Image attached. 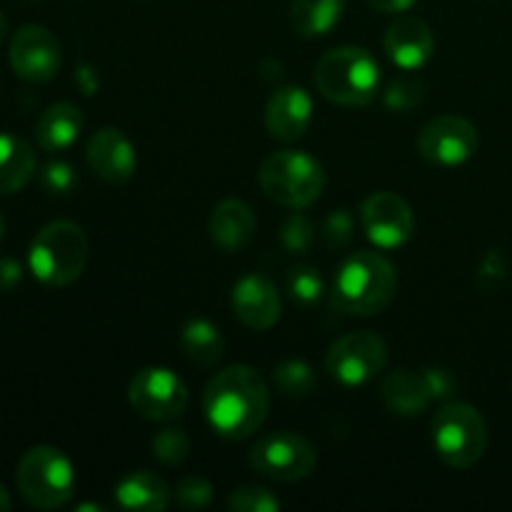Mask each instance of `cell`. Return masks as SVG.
Returning a JSON list of instances; mask_svg holds the SVG:
<instances>
[{
	"mask_svg": "<svg viewBox=\"0 0 512 512\" xmlns=\"http://www.w3.org/2000/svg\"><path fill=\"white\" fill-rule=\"evenodd\" d=\"M18 493L30 508L58 510L75 495V470L63 450L35 445L20 458L15 470Z\"/></svg>",
	"mask_w": 512,
	"mask_h": 512,
	"instance_id": "8992f818",
	"label": "cell"
},
{
	"mask_svg": "<svg viewBox=\"0 0 512 512\" xmlns=\"http://www.w3.org/2000/svg\"><path fill=\"white\" fill-rule=\"evenodd\" d=\"M130 405L143 418L155 423H168L183 415L188 405V388L168 368H145L130 380Z\"/></svg>",
	"mask_w": 512,
	"mask_h": 512,
	"instance_id": "30bf717a",
	"label": "cell"
},
{
	"mask_svg": "<svg viewBox=\"0 0 512 512\" xmlns=\"http://www.w3.org/2000/svg\"><path fill=\"white\" fill-rule=\"evenodd\" d=\"M175 500L185 510H203L213 500V485L203 475H188L175 488Z\"/></svg>",
	"mask_w": 512,
	"mask_h": 512,
	"instance_id": "f546056e",
	"label": "cell"
},
{
	"mask_svg": "<svg viewBox=\"0 0 512 512\" xmlns=\"http://www.w3.org/2000/svg\"><path fill=\"white\" fill-rule=\"evenodd\" d=\"M180 345H183L185 355L200 368H213L223 358L225 350L220 330L205 318H193L185 323L183 333H180Z\"/></svg>",
	"mask_w": 512,
	"mask_h": 512,
	"instance_id": "cb8c5ba5",
	"label": "cell"
},
{
	"mask_svg": "<svg viewBox=\"0 0 512 512\" xmlns=\"http://www.w3.org/2000/svg\"><path fill=\"white\" fill-rule=\"evenodd\" d=\"M288 293L295 303L315 305L325 293L323 278H320L315 268H308V265H295V268L288 270Z\"/></svg>",
	"mask_w": 512,
	"mask_h": 512,
	"instance_id": "4316f807",
	"label": "cell"
},
{
	"mask_svg": "<svg viewBox=\"0 0 512 512\" xmlns=\"http://www.w3.org/2000/svg\"><path fill=\"white\" fill-rule=\"evenodd\" d=\"M255 473L278 483H298L305 480L318 465V453L303 435L280 430L260 438L248 455Z\"/></svg>",
	"mask_w": 512,
	"mask_h": 512,
	"instance_id": "ba28073f",
	"label": "cell"
},
{
	"mask_svg": "<svg viewBox=\"0 0 512 512\" xmlns=\"http://www.w3.org/2000/svg\"><path fill=\"white\" fill-rule=\"evenodd\" d=\"M3 235H5V218L3 213H0V240H3Z\"/></svg>",
	"mask_w": 512,
	"mask_h": 512,
	"instance_id": "60d3db41",
	"label": "cell"
},
{
	"mask_svg": "<svg viewBox=\"0 0 512 512\" xmlns=\"http://www.w3.org/2000/svg\"><path fill=\"white\" fill-rule=\"evenodd\" d=\"M115 503L123 510L163 512L170 505V488L160 475L150 470L130 473L115 485Z\"/></svg>",
	"mask_w": 512,
	"mask_h": 512,
	"instance_id": "ffe728a7",
	"label": "cell"
},
{
	"mask_svg": "<svg viewBox=\"0 0 512 512\" xmlns=\"http://www.w3.org/2000/svg\"><path fill=\"white\" fill-rule=\"evenodd\" d=\"M88 235L73 220H53L30 243L28 265L40 283L50 288L73 285L88 265Z\"/></svg>",
	"mask_w": 512,
	"mask_h": 512,
	"instance_id": "3957f363",
	"label": "cell"
},
{
	"mask_svg": "<svg viewBox=\"0 0 512 512\" xmlns=\"http://www.w3.org/2000/svg\"><path fill=\"white\" fill-rule=\"evenodd\" d=\"M325 365L338 383L350 385V388L365 385L378 378L388 365V345L378 333H370V330L348 333L330 345Z\"/></svg>",
	"mask_w": 512,
	"mask_h": 512,
	"instance_id": "9c48e42d",
	"label": "cell"
},
{
	"mask_svg": "<svg viewBox=\"0 0 512 512\" xmlns=\"http://www.w3.org/2000/svg\"><path fill=\"white\" fill-rule=\"evenodd\" d=\"M398 273L385 255L360 250L340 265L333 283V308L345 315L383 313L395 298Z\"/></svg>",
	"mask_w": 512,
	"mask_h": 512,
	"instance_id": "7a4b0ae2",
	"label": "cell"
},
{
	"mask_svg": "<svg viewBox=\"0 0 512 512\" xmlns=\"http://www.w3.org/2000/svg\"><path fill=\"white\" fill-rule=\"evenodd\" d=\"M5 33H8V20H5V15H3V10H0V43H3V38H5Z\"/></svg>",
	"mask_w": 512,
	"mask_h": 512,
	"instance_id": "f35d334b",
	"label": "cell"
},
{
	"mask_svg": "<svg viewBox=\"0 0 512 512\" xmlns=\"http://www.w3.org/2000/svg\"><path fill=\"white\" fill-rule=\"evenodd\" d=\"M385 53L403 70L423 68L435 53L433 30L418 15H400L385 33Z\"/></svg>",
	"mask_w": 512,
	"mask_h": 512,
	"instance_id": "e0dca14e",
	"label": "cell"
},
{
	"mask_svg": "<svg viewBox=\"0 0 512 512\" xmlns=\"http://www.w3.org/2000/svg\"><path fill=\"white\" fill-rule=\"evenodd\" d=\"M425 380H428L430 390H433V398H448V395H453V390L458 388V380L453 378V373L450 370H443V368H428L423 370Z\"/></svg>",
	"mask_w": 512,
	"mask_h": 512,
	"instance_id": "836d02e7",
	"label": "cell"
},
{
	"mask_svg": "<svg viewBox=\"0 0 512 512\" xmlns=\"http://www.w3.org/2000/svg\"><path fill=\"white\" fill-rule=\"evenodd\" d=\"M315 85L333 103L345 108H363L378 95L380 65L365 48L355 45L333 48L315 65Z\"/></svg>",
	"mask_w": 512,
	"mask_h": 512,
	"instance_id": "277c9868",
	"label": "cell"
},
{
	"mask_svg": "<svg viewBox=\"0 0 512 512\" xmlns=\"http://www.w3.org/2000/svg\"><path fill=\"white\" fill-rule=\"evenodd\" d=\"M360 223H363L365 235L378 248H400L415 233L413 208L408 205V200L390 190H380L363 200Z\"/></svg>",
	"mask_w": 512,
	"mask_h": 512,
	"instance_id": "7c38bea8",
	"label": "cell"
},
{
	"mask_svg": "<svg viewBox=\"0 0 512 512\" xmlns=\"http://www.w3.org/2000/svg\"><path fill=\"white\" fill-rule=\"evenodd\" d=\"M323 235L325 240H328L330 248H343V245H348L350 238H353V215L345 208L333 210V213L325 218Z\"/></svg>",
	"mask_w": 512,
	"mask_h": 512,
	"instance_id": "d6a6232c",
	"label": "cell"
},
{
	"mask_svg": "<svg viewBox=\"0 0 512 512\" xmlns=\"http://www.w3.org/2000/svg\"><path fill=\"white\" fill-rule=\"evenodd\" d=\"M380 398L395 415H403V418L425 413L435 400L425 375L413 373V370H395L385 375L380 383Z\"/></svg>",
	"mask_w": 512,
	"mask_h": 512,
	"instance_id": "d6986e66",
	"label": "cell"
},
{
	"mask_svg": "<svg viewBox=\"0 0 512 512\" xmlns=\"http://www.w3.org/2000/svg\"><path fill=\"white\" fill-rule=\"evenodd\" d=\"M203 410L210 428L223 438H250L268 420V383L250 365H230L208 383L203 393Z\"/></svg>",
	"mask_w": 512,
	"mask_h": 512,
	"instance_id": "6da1fadb",
	"label": "cell"
},
{
	"mask_svg": "<svg viewBox=\"0 0 512 512\" xmlns=\"http://www.w3.org/2000/svg\"><path fill=\"white\" fill-rule=\"evenodd\" d=\"M38 158L33 145L20 135L0 133V195H13L33 180Z\"/></svg>",
	"mask_w": 512,
	"mask_h": 512,
	"instance_id": "44dd1931",
	"label": "cell"
},
{
	"mask_svg": "<svg viewBox=\"0 0 512 512\" xmlns=\"http://www.w3.org/2000/svg\"><path fill=\"white\" fill-rule=\"evenodd\" d=\"M233 310L250 330H270L280 320L278 288L265 275L248 273L235 283Z\"/></svg>",
	"mask_w": 512,
	"mask_h": 512,
	"instance_id": "9a60e30c",
	"label": "cell"
},
{
	"mask_svg": "<svg viewBox=\"0 0 512 512\" xmlns=\"http://www.w3.org/2000/svg\"><path fill=\"white\" fill-rule=\"evenodd\" d=\"M228 508L238 512H275L283 508V503L268 488L248 485V488H238L230 493Z\"/></svg>",
	"mask_w": 512,
	"mask_h": 512,
	"instance_id": "f1b7e54d",
	"label": "cell"
},
{
	"mask_svg": "<svg viewBox=\"0 0 512 512\" xmlns=\"http://www.w3.org/2000/svg\"><path fill=\"white\" fill-rule=\"evenodd\" d=\"M10 65L28 83H48L60 70V43L45 25L28 23L10 40Z\"/></svg>",
	"mask_w": 512,
	"mask_h": 512,
	"instance_id": "4fadbf2b",
	"label": "cell"
},
{
	"mask_svg": "<svg viewBox=\"0 0 512 512\" xmlns=\"http://www.w3.org/2000/svg\"><path fill=\"white\" fill-rule=\"evenodd\" d=\"M345 0H293L290 5V25L298 35L318 38L330 33L343 18Z\"/></svg>",
	"mask_w": 512,
	"mask_h": 512,
	"instance_id": "603a6c76",
	"label": "cell"
},
{
	"mask_svg": "<svg viewBox=\"0 0 512 512\" xmlns=\"http://www.w3.org/2000/svg\"><path fill=\"white\" fill-rule=\"evenodd\" d=\"M313 120V98L303 88H280L265 105V128L275 140L293 143L303 138Z\"/></svg>",
	"mask_w": 512,
	"mask_h": 512,
	"instance_id": "2e32d148",
	"label": "cell"
},
{
	"mask_svg": "<svg viewBox=\"0 0 512 512\" xmlns=\"http://www.w3.org/2000/svg\"><path fill=\"white\" fill-rule=\"evenodd\" d=\"M478 128L463 115H438L418 135V150L435 165H460L478 150Z\"/></svg>",
	"mask_w": 512,
	"mask_h": 512,
	"instance_id": "8fae6325",
	"label": "cell"
},
{
	"mask_svg": "<svg viewBox=\"0 0 512 512\" xmlns=\"http://www.w3.org/2000/svg\"><path fill=\"white\" fill-rule=\"evenodd\" d=\"M425 100V80L415 73L395 75L385 90V105L393 110H415Z\"/></svg>",
	"mask_w": 512,
	"mask_h": 512,
	"instance_id": "484cf974",
	"label": "cell"
},
{
	"mask_svg": "<svg viewBox=\"0 0 512 512\" xmlns=\"http://www.w3.org/2000/svg\"><path fill=\"white\" fill-rule=\"evenodd\" d=\"M83 130V113L73 103H53L35 123V138L45 153L70 148Z\"/></svg>",
	"mask_w": 512,
	"mask_h": 512,
	"instance_id": "7402d4cb",
	"label": "cell"
},
{
	"mask_svg": "<svg viewBox=\"0 0 512 512\" xmlns=\"http://www.w3.org/2000/svg\"><path fill=\"white\" fill-rule=\"evenodd\" d=\"M273 380L285 398H305L318 385L315 370L308 363H303V360H285V363H280L275 368Z\"/></svg>",
	"mask_w": 512,
	"mask_h": 512,
	"instance_id": "d4e9b609",
	"label": "cell"
},
{
	"mask_svg": "<svg viewBox=\"0 0 512 512\" xmlns=\"http://www.w3.org/2000/svg\"><path fill=\"white\" fill-rule=\"evenodd\" d=\"M20 278H23V270L18 260L0 258V293H10L20 283Z\"/></svg>",
	"mask_w": 512,
	"mask_h": 512,
	"instance_id": "e575fe53",
	"label": "cell"
},
{
	"mask_svg": "<svg viewBox=\"0 0 512 512\" xmlns=\"http://www.w3.org/2000/svg\"><path fill=\"white\" fill-rule=\"evenodd\" d=\"M85 160H88L90 170L110 185L128 183L138 165L133 143L118 128H103L90 135L88 145H85Z\"/></svg>",
	"mask_w": 512,
	"mask_h": 512,
	"instance_id": "5bb4252c",
	"label": "cell"
},
{
	"mask_svg": "<svg viewBox=\"0 0 512 512\" xmlns=\"http://www.w3.org/2000/svg\"><path fill=\"white\" fill-rule=\"evenodd\" d=\"M258 183L273 203L303 210L323 195L328 175L323 165L303 150H275L260 163Z\"/></svg>",
	"mask_w": 512,
	"mask_h": 512,
	"instance_id": "5b68a950",
	"label": "cell"
},
{
	"mask_svg": "<svg viewBox=\"0 0 512 512\" xmlns=\"http://www.w3.org/2000/svg\"><path fill=\"white\" fill-rule=\"evenodd\" d=\"M433 445L450 468H473L488 448V425L480 410L458 400L443 405L433 418Z\"/></svg>",
	"mask_w": 512,
	"mask_h": 512,
	"instance_id": "52a82bcc",
	"label": "cell"
},
{
	"mask_svg": "<svg viewBox=\"0 0 512 512\" xmlns=\"http://www.w3.org/2000/svg\"><path fill=\"white\" fill-rule=\"evenodd\" d=\"M78 510H80V512H85V510H95V512H103L105 508H103V505H93V503H85V505H78Z\"/></svg>",
	"mask_w": 512,
	"mask_h": 512,
	"instance_id": "ab89813d",
	"label": "cell"
},
{
	"mask_svg": "<svg viewBox=\"0 0 512 512\" xmlns=\"http://www.w3.org/2000/svg\"><path fill=\"white\" fill-rule=\"evenodd\" d=\"M258 220H255L253 208L238 198H228L215 205L210 215V238L225 253L243 250L253 240Z\"/></svg>",
	"mask_w": 512,
	"mask_h": 512,
	"instance_id": "ac0fdd59",
	"label": "cell"
},
{
	"mask_svg": "<svg viewBox=\"0 0 512 512\" xmlns=\"http://www.w3.org/2000/svg\"><path fill=\"white\" fill-rule=\"evenodd\" d=\"M153 453L160 463L180 465L190 455V440L183 430L165 428L153 438Z\"/></svg>",
	"mask_w": 512,
	"mask_h": 512,
	"instance_id": "83f0119b",
	"label": "cell"
},
{
	"mask_svg": "<svg viewBox=\"0 0 512 512\" xmlns=\"http://www.w3.org/2000/svg\"><path fill=\"white\" fill-rule=\"evenodd\" d=\"M10 495H8V490L3 488V485H0V512H8L10 510Z\"/></svg>",
	"mask_w": 512,
	"mask_h": 512,
	"instance_id": "74e56055",
	"label": "cell"
},
{
	"mask_svg": "<svg viewBox=\"0 0 512 512\" xmlns=\"http://www.w3.org/2000/svg\"><path fill=\"white\" fill-rule=\"evenodd\" d=\"M370 8L378 10V13H405V10L413 8L418 0H368Z\"/></svg>",
	"mask_w": 512,
	"mask_h": 512,
	"instance_id": "d590c367",
	"label": "cell"
},
{
	"mask_svg": "<svg viewBox=\"0 0 512 512\" xmlns=\"http://www.w3.org/2000/svg\"><path fill=\"white\" fill-rule=\"evenodd\" d=\"M280 240H283V245L290 250V253H305L315 240L313 223L308 220V215L303 213L288 215L283 228H280Z\"/></svg>",
	"mask_w": 512,
	"mask_h": 512,
	"instance_id": "4dcf8cb0",
	"label": "cell"
},
{
	"mask_svg": "<svg viewBox=\"0 0 512 512\" xmlns=\"http://www.w3.org/2000/svg\"><path fill=\"white\" fill-rule=\"evenodd\" d=\"M78 80H80V85H83L85 95H93V93H95V88H98V78H95V75H93V70L80 68Z\"/></svg>",
	"mask_w": 512,
	"mask_h": 512,
	"instance_id": "8d00e7d4",
	"label": "cell"
},
{
	"mask_svg": "<svg viewBox=\"0 0 512 512\" xmlns=\"http://www.w3.org/2000/svg\"><path fill=\"white\" fill-rule=\"evenodd\" d=\"M40 183L48 193L53 195H68L75 188L78 178H75V170L70 168L63 160H50L43 170H40Z\"/></svg>",
	"mask_w": 512,
	"mask_h": 512,
	"instance_id": "1f68e13d",
	"label": "cell"
}]
</instances>
